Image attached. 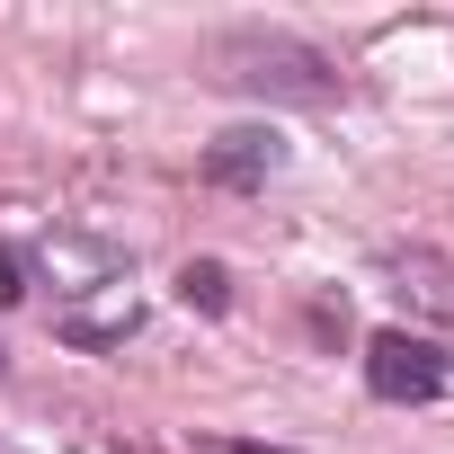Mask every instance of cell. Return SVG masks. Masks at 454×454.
I'll list each match as a JSON object with an SVG mask.
<instances>
[{"instance_id": "cell-2", "label": "cell", "mask_w": 454, "mask_h": 454, "mask_svg": "<svg viewBox=\"0 0 454 454\" xmlns=\"http://www.w3.org/2000/svg\"><path fill=\"white\" fill-rule=\"evenodd\" d=\"M445 383H454V356H445L427 330H401V321H392V330L365 339V392H374V401L419 410V401H436Z\"/></svg>"}, {"instance_id": "cell-1", "label": "cell", "mask_w": 454, "mask_h": 454, "mask_svg": "<svg viewBox=\"0 0 454 454\" xmlns=\"http://www.w3.org/2000/svg\"><path fill=\"white\" fill-rule=\"evenodd\" d=\"M196 72L232 98H268V107H339L348 98V63L294 27H223L196 45Z\"/></svg>"}, {"instance_id": "cell-4", "label": "cell", "mask_w": 454, "mask_h": 454, "mask_svg": "<svg viewBox=\"0 0 454 454\" xmlns=\"http://www.w3.org/2000/svg\"><path fill=\"white\" fill-rule=\"evenodd\" d=\"M178 303L187 312H232V268L223 259H187L178 268Z\"/></svg>"}, {"instance_id": "cell-5", "label": "cell", "mask_w": 454, "mask_h": 454, "mask_svg": "<svg viewBox=\"0 0 454 454\" xmlns=\"http://www.w3.org/2000/svg\"><path fill=\"white\" fill-rule=\"evenodd\" d=\"M19 303H27V250L0 241V312H19Z\"/></svg>"}, {"instance_id": "cell-3", "label": "cell", "mask_w": 454, "mask_h": 454, "mask_svg": "<svg viewBox=\"0 0 454 454\" xmlns=\"http://www.w3.org/2000/svg\"><path fill=\"white\" fill-rule=\"evenodd\" d=\"M205 187H232V196H250V187H268L277 169H286V143H277V125H232V134H214L205 143Z\"/></svg>"}, {"instance_id": "cell-6", "label": "cell", "mask_w": 454, "mask_h": 454, "mask_svg": "<svg viewBox=\"0 0 454 454\" xmlns=\"http://www.w3.org/2000/svg\"><path fill=\"white\" fill-rule=\"evenodd\" d=\"M232 454H286V445H259V436H232Z\"/></svg>"}]
</instances>
